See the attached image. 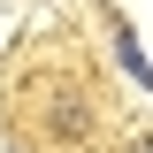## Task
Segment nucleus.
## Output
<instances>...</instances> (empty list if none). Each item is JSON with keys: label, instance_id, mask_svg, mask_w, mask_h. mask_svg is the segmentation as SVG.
<instances>
[{"label": "nucleus", "instance_id": "obj_1", "mask_svg": "<svg viewBox=\"0 0 153 153\" xmlns=\"http://www.w3.org/2000/svg\"><path fill=\"white\" fill-rule=\"evenodd\" d=\"M115 61H123V69H130V76H138V84H153V61H146V54H138V38H130V31H123V23H115Z\"/></svg>", "mask_w": 153, "mask_h": 153}, {"label": "nucleus", "instance_id": "obj_2", "mask_svg": "<svg viewBox=\"0 0 153 153\" xmlns=\"http://www.w3.org/2000/svg\"><path fill=\"white\" fill-rule=\"evenodd\" d=\"M130 153H153V138H130Z\"/></svg>", "mask_w": 153, "mask_h": 153}]
</instances>
